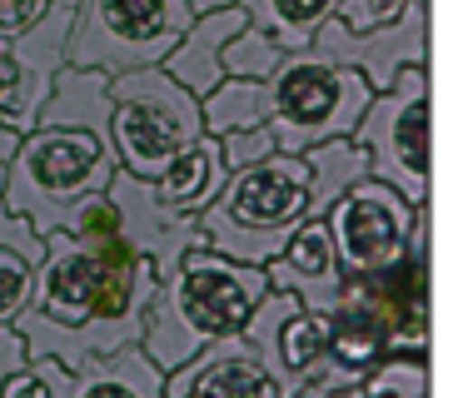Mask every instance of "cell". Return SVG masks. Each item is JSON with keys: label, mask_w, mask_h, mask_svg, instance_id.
I'll use <instances>...</instances> for the list:
<instances>
[{"label": "cell", "mask_w": 463, "mask_h": 398, "mask_svg": "<svg viewBox=\"0 0 463 398\" xmlns=\"http://www.w3.org/2000/svg\"><path fill=\"white\" fill-rule=\"evenodd\" d=\"M329 398H369V393H359V388H344V393H329Z\"/></svg>", "instance_id": "36"}, {"label": "cell", "mask_w": 463, "mask_h": 398, "mask_svg": "<svg viewBox=\"0 0 463 398\" xmlns=\"http://www.w3.org/2000/svg\"><path fill=\"white\" fill-rule=\"evenodd\" d=\"M25 364V344H21V334L15 328H0V384L15 374V368Z\"/></svg>", "instance_id": "33"}, {"label": "cell", "mask_w": 463, "mask_h": 398, "mask_svg": "<svg viewBox=\"0 0 463 398\" xmlns=\"http://www.w3.org/2000/svg\"><path fill=\"white\" fill-rule=\"evenodd\" d=\"M55 234L75 239V244H100V239L120 234V214H115L110 194H90V199H80V204L61 219V229H55ZM45 239H51V234H45Z\"/></svg>", "instance_id": "26"}, {"label": "cell", "mask_w": 463, "mask_h": 398, "mask_svg": "<svg viewBox=\"0 0 463 398\" xmlns=\"http://www.w3.org/2000/svg\"><path fill=\"white\" fill-rule=\"evenodd\" d=\"M309 50H319L324 60L354 70V75H359L373 95H383V90L393 85V75H399V70L433 65V5L409 0V5H403V15L393 20V25L369 30V35H349V30L329 15L319 25V35H314Z\"/></svg>", "instance_id": "10"}, {"label": "cell", "mask_w": 463, "mask_h": 398, "mask_svg": "<svg viewBox=\"0 0 463 398\" xmlns=\"http://www.w3.org/2000/svg\"><path fill=\"white\" fill-rule=\"evenodd\" d=\"M250 25L244 20V10L240 5H224V10H204V15H194L190 20V30L180 35V45L165 55V75L175 80L180 90H190L194 100L200 95H210L214 85H220V55H224V45H230L240 30Z\"/></svg>", "instance_id": "15"}, {"label": "cell", "mask_w": 463, "mask_h": 398, "mask_svg": "<svg viewBox=\"0 0 463 398\" xmlns=\"http://www.w3.org/2000/svg\"><path fill=\"white\" fill-rule=\"evenodd\" d=\"M324 348H329L334 368H349V374H369L373 364H383V324L373 314V298L364 279H344L339 304L324 314Z\"/></svg>", "instance_id": "16"}, {"label": "cell", "mask_w": 463, "mask_h": 398, "mask_svg": "<svg viewBox=\"0 0 463 398\" xmlns=\"http://www.w3.org/2000/svg\"><path fill=\"white\" fill-rule=\"evenodd\" d=\"M214 145H220L224 175H240V169H250V165H260V159L279 155V149H274L269 125H260V129H240V135H224V139H214Z\"/></svg>", "instance_id": "29"}, {"label": "cell", "mask_w": 463, "mask_h": 398, "mask_svg": "<svg viewBox=\"0 0 463 398\" xmlns=\"http://www.w3.org/2000/svg\"><path fill=\"white\" fill-rule=\"evenodd\" d=\"M369 100L373 90L354 70L324 60L319 50H299L264 80V125L279 155H304L324 139H349Z\"/></svg>", "instance_id": "5"}, {"label": "cell", "mask_w": 463, "mask_h": 398, "mask_svg": "<svg viewBox=\"0 0 463 398\" xmlns=\"http://www.w3.org/2000/svg\"><path fill=\"white\" fill-rule=\"evenodd\" d=\"M354 145L369 155V179L389 185L403 204H433V65L399 70L354 125Z\"/></svg>", "instance_id": "7"}, {"label": "cell", "mask_w": 463, "mask_h": 398, "mask_svg": "<svg viewBox=\"0 0 463 398\" xmlns=\"http://www.w3.org/2000/svg\"><path fill=\"white\" fill-rule=\"evenodd\" d=\"M41 125L45 129H90V135L110 139V75L105 70L65 65L41 105L35 129Z\"/></svg>", "instance_id": "17"}, {"label": "cell", "mask_w": 463, "mask_h": 398, "mask_svg": "<svg viewBox=\"0 0 463 398\" xmlns=\"http://www.w3.org/2000/svg\"><path fill=\"white\" fill-rule=\"evenodd\" d=\"M15 90H21V75L5 55H0V125L11 129V115H15Z\"/></svg>", "instance_id": "32"}, {"label": "cell", "mask_w": 463, "mask_h": 398, "mask_svg": "<svg viewBox=\"0 0 463 398\" xmlns=\"http://www.w3.org/2000/svg\"><path fill=\"white\" fill-rule=\"evenodd\" d=\"M409 0H334V20H339L349 35H369V30H383L403 15Z\"/></svg>", "instance_id": "28"}, {"label": "cell", "mask_w": 463, "mask_h": 398, "mask_svg": "<svg viewBox=\"0 0 463 398\" xmlns=\"http://www.w3.org/2000/svg\"><path fill=\"white\" fill-rule=\"evenodd\" d=\"M150 294L155 264L125 234L100 244L51 234L31 298L11 328L21 334L25 358H55L65 374H75L90 358L140 344Z\"/></svg>", "instance_id": "1"}, {"label": "cell", "mask_w": 463, "mask_h": 398, "mask_svg": "<svg viewBox=\"0 0 463 398\" xmlns=\"http://www.w3.org/2000/svg\"><path fill=\"white\" fill-rule=\"evenodd\" d=\"M224 179H230V175H224L220 145H214L210 135H200L170 169H165L160 179H155V194H160L170 209H180V214H194V219H200L204 209L214 204V194L224 189Z\"/></svg>", "instance_id": "19"}, {"label": "cell", "mask_w": 463, "mask_h": 398, "mask_svg": "<svg viewBox=\"0 0 463 398\" xmlns=\"http://www.w3.org/2000/svg\"><path fill=\"white\" fill-rule=\"evenodd\" d=\"M110 179H115L110 139L90 135V129H45L41 125L31 135H21V145H15L0 204L11 214L31 219V229L45 239L61 229V219L80 199L105 194Z\"/></svg>", "instance_id": "4"}, {"label": "cell", "mask_w": 463, "mask_h": 398, "mask_svg": "<svg viewBox=\"0 0 463 398\" xmlns=\"http://www.w3.org/2000/svg\"><path fill=\"white\" fill-rule=\"evenodd\" d=\"M409 224H413V204H403L379 179L354 185L324 214L344 279H373L383 269H393L403 259V244H409Z\"/></svg>", "instance_id": "9"}, {"label": "cell", "mask_w": 463, "mask_h": 398, "mask_svg": "<svg viewBox=\"0 0 463 398\" xmlns=\"http://www.w3.org/2000/svg\"><path fill=\"white\" fill-rule=\"evenodd\" d=\"M200 125L210 139L260 129L264 125V85H254V80H220L210 95H200Z\"/></svg>", "instance_id": "22"}, {"label": "cell", "mask_w": 463, "mask_h": 398, "mask_svg": "<svg viewBox=\"0 0 463 398\" xmlns=\"http://www.w3.org/2000/svg\"><path fill=\"white\" fill-rule=\"evenodd\" d=\"M165 398H279V388L269 384L244 334H234L165 374Z\"/></svg>", "instance_id": "14"}, {"label": "cell", "mask_w": 463, "mask_h": 398, "mask_svg": "<svg viewBox=\"0 0 463 398\" xmlns=\"http://www.w3.org/2000/svg\"><path fill=\"white\" fill-rule=\"evenodd\" d=\"M105 194H110L115 214H120V234L130 239L145 259H150L155 274L175 269L190 249H204L200 219L170 209L160 194H155V185H145V179L120 175V169H115V179L105 185Z\"/></svg>", "instance_id": "12"}, {"label": "cell", "mask_w": 463, "mask_h": 398, "mask_svg": "<svg viewBox=\"0 0 463 398\" xmlns=\"http://www.w3.org/2000/svg\"><path fill=\"white\" fill-rule=\"evenodd\" d=\"M194 10L184 0H75L71 65L80 70H155L165 65Z\"/></svg>", "instance_id": "8"}, {"label": "cell", "mask_w": 463, "mask_h": 398, "mask_svg": "<svg viewBox=\"0 0 463 398\" xmlns=\"http://www.w3.org/2000/svg\"><path fill=\"white\" fill-rule=\"evenodd\" d=\"M35 284V264H25L15 249H0V328H11L15 314L25 308Z\"/></svg>", "instance_id": "27"}, {"label": "cell", "mask_w": 463, "mask_h": 398, "mask_svg": "<svg viewBox=\"0 0 463 398\" xmlns=\"http://www.w3.org/2000/svg\"><path fill=\"white\" fill-rule=\"evenodd\" d=\"M304 175H309V219H324L354 185L369 179V155L354 139H324L304 149Z\"/></svg>", "instance_id": "20"}, {"label": "cell", "mask_w": 463, "mask_h": 398, "mask_svg": "<svg viewBox=\"0 0 463 398\" xmlns=\"http://www.w3.org/2000/svg\"><path fill=\"white\" fill-rule=\"evenodd\" d=\"M359 393H369V398H433V364L429 358L389 354L383 364H373L364 374Z\"/></svg>", "instance_id": "23"}, {"label": "cell", "mask_w": 463, "mask_h": 398, "mask_svg": "<svg viewBox=\"0 0 463 398\" xmlns=\"http://www.w3.org/2000/svg\"><path fill=\"white\" fill-rule=\"evenodd\" d=\"M264 284L274 294H289L304 314H329L344 294V269L334 259V239L324 229V219H304L289 234V244L264 264Z\"/></svg>", "instance_id": "13"}, {"label": "cell", "mask_w": 463, "mask_h": 398, "mask_svg": "<svg viewBox=\"0 0 463 398\" xmlns=\"http://www.w3.org/2000/svg\"><path fill=\"white\" fill-rule=\"evenodd\" d=\"M15 145H21V135H11V129L0 125V189H5V175H11V155Z\"/></svg>", "instance_id": "34"}, {"label": "cell", "mask_w": 463, "mask_h": 398, "mask_svg": "<svg viewBox=\"0 0 463 398\" xmlns=\"http://www.w3.org/2000/svg\"><path fill=\"white\" fill-rule=\"evenodd\" d=\"M45 10H51V0H0V55H5L11 40H21Z\"/></svg>", "instance_id": "31"}, {"label": "cell", "mask_w": 463, "mask_h": 398, "mask_svg": "<svg viewBox=\"0 0 463 398\" xmlns=\"http://www.w3.org/2000/svg\"><path fill=\"white\" fill-rule=\"evenodd\" d=\"M71 398H165V374L140 354V344H130L75 368Z\"/></svg>", "instance_id": "18"}, {"label": "cell", "mask_w": 463, "mask_h": 398, "mask_svg": "<svg viewBox=\"0 0 463 398\" xmlns=\"http://www.w3.org/2000/svg\"><path fill=\"white\" fill-rule=\"evenodd\" d=\"M200 135V100L160 65L110 75V155L120 175L155 185Z\"/></svg>", "instance_id": "6"}, {"label": "cell", "mask_w": 463, "mask_h": 398, "mask_svg": "<svg viewBox=\"0 0 463 398\" xmlns=\"http://www.w3.org/2000/svg\"><path fill=\"white\" fill-rule=\"evenodd\" d=\"M71 378L55 358H25L5 384H0V398H71Z\"/></svg>", "instance_id": "25"}, {"label": "cell", "mask_w": 463, "mask_h": 398, "mask_svg": "<svg viewBox=\"0 0 463 398\" xmlns=\"http://www.w3.org/2000/svg\"><path fill=\"white\" fill-rule=\"evenodd\" d=\"M260 35H269L284 55H299L314 45L319 25L334 15V0H234Z\"/></svg>", "instance_id": "21"}, {"label": "cell", "mask_w": 463, "mask_h": 398, "mask_svg": "<svg viewBox=\"0 0 463 398\" xmlns=\"http://www.w3.org/2000/svg\"><path fill=\"white\" fill-rule=\"evenodd\" d=\"M309 219V175L299 155H269L224 179L214 204L200 214L204 249L234 264L264 269L289 234Z\"/></svg>", "instance_id": "3"}, {"label": "cell", "mask_w": 463, "mask_h": 398, "mask_svg": "<svg viewBox=\"0 0 463 398\" xmlns=\"http://www.w3.org/2000/svg\"><path fill=\"white\" fill-rule=\"evenodd\" d=\"M264 294H269L264 269L234 264L214 249H190L175 269L155 274V294L145 304L140 354L160 374H175L210 344L240 334Z\"/></svg>", "instance_id": "2"}, {"label": "cell", "mask_w": 463, "mask_h": 398, "mask_svg": "<svg viewBox=\"0 0 463 398\" xmlns=\"http://www.w3.org/2000/svg\"><path fill=\"white\" fill-rule=\"evenodd\" d=\"M284 60V50L274 45L269 35H260L254 25H244L240 35L224 45V55H220V75L224 80H254V85H264V80L274 75V65Z\"/></svg>", "instance_id": "24"}, {"label": "cell", "mask_w": 463, "mask_h": 398, "mask_svg": "<svg viewBox=\"0 0 463 398\" xmlns=\"http://www.w3.org/2000/svg\"><path fill=\"white\" fill-rule=\"evenodd\" d=\"M240 334H244V344L254 348L260 368L269 374V384L279 388V398L304 393L309 384H319V378L329 374L324 318L319 314H304L289 294H274V289H269Z\"/></svg>", "instance_id": "11"}, {"label": "cell", "mask_w": 463, "mask_h": 398, "mask_svg": "<svg viewBox=\"0 0 463 398\" xmlns=\"http://www.w3.org/2000/svg\"><path fill=\"white\" fill-rule=\"evenodd\" d=\"M0 249H15V254L35 269H41V259H45V239L31 229V219L11 214L5 204H0Z\"/></svg>", "instance_id": "30"}, {"label": "cell", "mask_w": 463, "mask_h": 398, "mask_svg": "<svg viewBox=\"0 0 463 398\" xmlns=\"http://www.w3.org/2000/svg\"><path fill=\"white\" fill-rule=\"evenodd\" d=\"M294 398H329V388H324V384H309L304 393H294Z\"/></svg>", "instance_id": "35"}]
</instances>
